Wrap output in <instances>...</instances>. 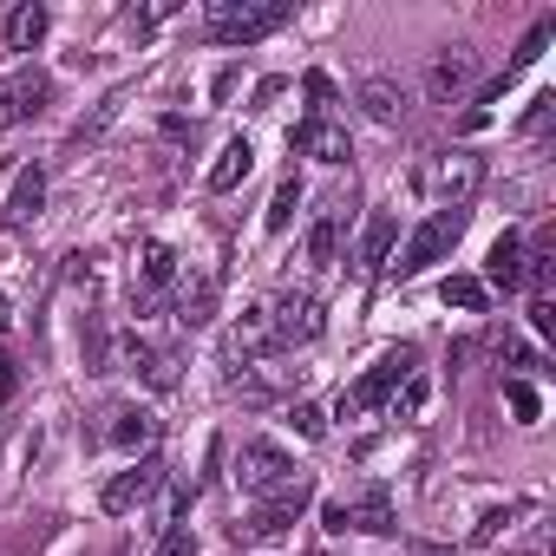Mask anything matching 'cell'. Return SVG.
I'll return each instance as SVG.
<instances>
[{
  "instance_id": "obj_1",
  "label": "cell",
  "mask_w": 556,
  "mask_h": 556,
  "mask_svg": "<svg viewBox=\"0 0 556 556\" xmlns=\"http://www.w3.org/2000/svg\"><path fill=\"white\" fill-rule=\"evenodd\" d=\"M413 184H419V197L432 210H465L478 197V184H484V157L478 151H432Z\"/></svg>"
},
{
  "instance_id": "obj_2",
  "label": "cell",
  "mask_w": 556,
  "mask_h": 556,
  "mask_svg": "<svg viewBox=\"0 0 556 556\" xmlns=\"http://www.w3.org/2000/svg\"><path fill=\"white\" fill-rule=\"evenodd\" d=\"M282 21H289V0H210V8H203V27H210V40H223V47L268 40Z\"/></svg>"
},
{
  "instance_id": "obj_3",
  "label": "cell",
  "mask_w": 556,
  "mask_h": 556,
  "mask_svg": "<svg viewBox=\"0 0 556 556\" xmlns=\"http://www.w3.org/2000/svg\"><path fill=\"white\" fill-rule=\"evenodd\" d=\"M302 478V465L275 445V439H242V452H236V484L249 491V497H275V491H289Z\"/></svg>"
},
{
  "instance_id": "obj_4",
  "label": "cell",
  "mask_w": 556,
  "mask_h": 556,
  "mask_svg": "<svg viewBox=\"0 0 556 556\" xmlns=\"http://www.w3.org/2000/svg\"><path fill=\"white\" fill-rule=\"evenodd\" d=\"M458 236H465V210H432V216L406 236V249H400L393 275H400V282H406V275H426L432 262H445V255L458 249Z\"/></svg>"
},
{
  "instance_id": "obj_5",
  "label": "cell",
  "mask_w": 556,
  "mask_h": 556,
  "mask_svg": "<svg viewBox=\"0 0 556 556\" xmlns=\"http://www.w3.org/2000/svg\"><path fill=\"white\" fill-rule=\"evenodd\" d=\"M419 374V348H387L361 380H354V393H341V413H367V406H387L406 380Z\"/></svg>"
},
{
  "instance_id": "obj_6",
  "label": "cell",
  "mask_w": 556,
  "mask_h": 556,
  "mask_svg": "<svg viewBox=\"0 0 556 556\" xmlns=\"http://www.w3.org/2000/svg\"><path fill=\"white\" fill-rule=\"evenodd\" d=\"M262 308H268L275 348H308V341H321V328H328L321 295H308V289H282L275 302H262Z\"/></svg>"
},
{
  "instance_id": "obj_7",
  "label": "cell",
  "mask_w": 556,
  "mask_h": 556,
  "mask_svg": "<svg viewBox=\"0 0 556 556\" xmlns=\"http://www.w3.org/2000/svg\"><path fill=\"white\" fill-rule=\"evenodd\" d=\"M308 497H315V484H308V471H302L289 491L262 497V504H255V517H249V523H236V536H242V543H275V536H289V523L308 510Z\"/></svg>"
},
{
  "instance_id": "obj_8",
  "label": "cell",
  "mask_w": 556,
  "mask_h": 556,
  "mask_svg": "<svg viewBox=\"0 0 556 556\" xmlns=\"http://www.w3.org/2000/svg\"><path fill=\"white\" fill-rule=\"evenodd\" d=\"M157 484H164V458H157V452H144V458H131V465L99 491V504H105L112 517H131L138 504H151V491H157Z\"/></svg>"
},
{
  "instance_id": "obj_9",
  "label": "cell",
  "mask_w": 556,
  "mask_h": 556,
  "mask_svg": "<svg viewBox=\"0 0 556 556\" xmlns=\"http://www.w3.org/2000/svg\"><path fill=\"white\" fill-rule=\"evenodd\" d=\"M262 354H275V328H268V308H242L223 334V361L229 367H255Z\"/></svg>"
},
{
  "instance_id": "obj_10",
  "label": "cell",
  "mask_w": 556,
  "mask_h": 556,
  "mask_svg": "<svg viewBox=\"0 0 556 556\" xmlns=\"http://www.w3.org/2000/svg\"><path fill=\"white\" fill-rule=\"evenodd\" d=\"M478 86V53L471 47H445V53H432V66H426V92L432 99H465Z\"/></svg>"
},
{
  "instance_id": "obj_11",
  "label": "cell",
  "mask_w": 556,
  "mask_h": 556,
  "mask_svg": "<svg viewBox=\"0 0 556 556\" xmlns=\"http://www.w3.org/2000/svg\"><path fill=\"white\" fill-rule=\"evenodd\" d=\"M289 144H295L302 157H315V164H348V157H354V138H348V125H334V118H302Z\"/></svg>"
},
{
  "instance_id": "obj_12",
  "label": "cell",
  "mask_w": 556,
  "mask_h": 556,
  "mask_svg": "<svg viewBox=\"0 0 556 556\" xmlns=\"http://www.w3.org/2000/svg\"><path fill=\"white\" fill-rule=\"evenodd\" d=\"M47 99H53V79H40V73L8 79V86H0V131H8V125H27V118H40V112H47Z\"/></svg>"
},
{
  "instance_id": "obj_13",
  "label": "cell",
  "mask_w": 556,
  "mask_h": 556,
  "mask_svg": "<svg viewBox=\"0 0 556 556\" xmlns=\"http://www.w3.org/2000/svg\"><path fill=\"white\" fill-rule=\"evenodd\" d=\"M393 249H400V216H393V210H374L367 229H361L354 268H361V275H380V268H393Z\"/></svg>"
},
{
  "instance_id": "obj_14",
  "label": "cell",
  "mask_w": 556,
  "mask_h": 556,
  "mask_svg": "<svg viewBox=\"0 0 556 556\" xmlns=\"http://www.w3.org/2000/svg\"><path fill=\"white\" fill-rule=\"evenodd\" d=\"M478 282H484V295H491V289H497V295H517V289H523V236H510V229H504V236L491 242Z\"/></svg>"
},
{
  "instance_id": "obj_15",
  "label": "cell",
  "mask_w": 556,
  "mask_h": 556,
  "mask_svg": "<svg viewBox=\"0 0 556 556\" xmlns=\"http://www.w3.org/2000/svg\"><path fill=\"white\" fill-rule=\"evenodd\" d=\"M40 210H47V170H40V164H27V170L14 177L8 203H0V223H8V229H27Z\"/></svg>"
},
{
  "instance_id": "obj_16",
  "label": "cell",
  "mask_w": 556,
  "mask_h": 556,
  "mask_svg": "<svg viewBox=\"0 0 556 556\" xmlns=\"http://www.w3.org/2000/svg\"><path fill=\"white\" fill-rule=\"evenodd\" d=\"M177 275H184V255H177L170 242L144 236V242H138V282H144V295H164V289H177Z\"/></svg>"
},
{
  "instance_id": "obj_17",
  "label": "cell",
  "mask_w": 556,
  "mask_h": 556,
  "mask_svg": "<svg viewBox=\"0 0 556 556\" xmlns=\"http://www.w3.org/2000/svg\"><path fill=\"white\" fill-rule=\"evenodd\" d=\"M361 112L374 118V125H406V112H413V92L400 86V79H361Z\"/></svg>"
},
{
  "instance_id": "obj_18",
  "label": "cell",
  "mask_w": 556,
  "mask_h": 556,
  "mask_svg": "<svg viewBox=\"0 0 556 556\" xmlns=\"http://www.w3.org/2000/svg\"><path fill=\"white\" fill-rule=\"evenodd\" d=\"M105 439H112L118 452L144 458V452H151V439H157V419H151L144 406H112V426H105Z\"/></svg>"
},
{
  "instance_id": "obj_19",
  "label": "cell",
  "mask_w": 556,
  "mask_h": 556,
  "mask_svg": "<svg viewBox=\"0 0 556 556\" xmlns=\"http://www.w3.org/2000/svg\"><path fill=\"white\" fill-rule=\"evenodd\" d=\"M249 170H255V144H249V138H229V144L216 151V164H210V177H203V184H210L216 197H229Z\"/></svg>"
},
{
  "instance_id": "obj_20",
  "label": "cell",
  "mask_w": 556,
  "mask_h": 556,
  "mask_svg": "<svg viewBox=\"0 0 556 556\" xmlns=\"http://www.w3.org/2000/svg\"><path fill=\"white\" fill-rule=\"evenodd\" d=\"M47 34H53V14L40 8V0H21V8L8 14V53H34Z\"/></svg>"
},
{
  "instance_id": "obj_21",
  "label": "cell",
  "mask_w": 556,
  "mask_h": 556,
  "mask_svg": "<svg viewBox=\"0 0 556 556\" xmlns=\"http://www.w3.org/2000/svg\"><path fill=\"white\" fill-rule=\"evenodd\" d=\"M341 203H328V210H315V223H308V262L315 268H334L341 262Z\"/></svg>"
},
{
  "instance_id": "obj_22",
  "label": "cell",
  "mask_w": 556,
  "mask_h": 556,
  "mask_svg": "<svg viewBox=\"0 0 556 556\" xmlns=\"http://www.w3.org/2000/svg\"><path fill=\"white\" fill-rule=\"evenodd\" d=\"M348 517H354V530H367V536H387V530H400V523H393V497H387L380 484H367V491L348 504Z\"/></svg>"
},
{
  "instance_id": "obj_23",
  "label": "cell",
  "mask_w": 556,
  "mask_h": 556,
  "mask_svg": "<svg viewBox=\"0 0 556 556\" xmlns=\"http://www.w3.org/2000/svg\"><path fill=\"white\" fill-rule=\"evenodd\" d=\"M295 203H302V177L289 170L282 184H275V197H268V216H262V229H268V236H282V229L295 223Z\"/></svg>"
},
{
  "instance_id": "obj_24",
  "label": "cell",
  "mask_w": 556,
  "mask_h": 556,
  "mask_svg": "<svg viewBox=\"0 0 556 556\" xmlns=\"http://www.w3.org/2000/svg\"><path fill=\"white\" fill-rule=\"evenodd\" d=\"M439 302H445V308H458V315H478V308H484V282H478V275H445Z\"/></svg>"
},
{
  "instance_id": "obj_25",
  "label": "cell",
  "mask_w": 556,
  "mask_h": 556,
  "mask_svg": "<svg viewBox=\"0 0 556 556\" xmlns=\"http://www.w3.org/2000/svg\"><path fill=\"white\" fill-rule=\"evenodd\" d=\"M426 400H432V380H426V374H413L387 406H393V419H406V426H413V419H426Z\"/></svg>"
},
{
  "instance_id": "obj_26",
  "label": "cell",
  "mask_w": 556,
  "mask_h": 556,
  "mask_svg": "<svg viewBox=\"0 0 556 556\" xmlns=\"http://www.w3.org/2000/svg\"><path fill=\"white\" fill-rule=\"evenodd\" d=\"M210 308H216V282L203 275L197 289H184V302H177V321H184V328H203V321H210Z\"/></svg>"
},
{
  "instance_id": "obj_27",
  "label": "cell",
  "mask_w": 556,
  "mask_h": 556,
  "mask_svg": "<svg viewBox=\"0 0 556 556\" xmlns=\"http://www.w3.org/2000/svg\"><path fill=\"white\" fill-rule=\"evenodd\" d=\"M549 34H556V21H536V27L523 34V47H517V60H510V73H504V79H517L523 66H536V60H543V47H549Z\"/></svg>"
},
{
  "instance_id": "obj_28",
  "label": "cell",
  "mask_w": 556,
  "mask_h": 556,
  "mask_svg": "<svg viewBox=\"0 0 556 556\" xmlns=\"http://www.w3.org/2000/svg\"><path fill=\"white\" fill-rule=\"evenodd\" d=\"M151 556H197V530L190 523H164V536H157Z\"/></svg>"
},
{
  "instance_id": "obj_29",
  "label": "cell",
  "mask_w": 556,
  "mask_h": 556,
  "mask_svg": "<svg viewBox=\"0 0 556 556\" xmlns=\"http://www.w3.org/2000/svg\"><path fill=\"white\" fill-rule=\"evenodd\" d=\"M118 112H125V92H112V99H105V105H99V112H92V118H86V125L73 131V144H86V138H99V131H105V125H112Z\"/></svg>"
},
{
  "instance_id": "obj_30",
  "label": "cell",
  "mask_w": 556,
  "mask_h": 556,
  "mask_svg": "<svg viewBox=\"0 0 556 556\" xmlns=\"http://www.w3.org/2000/svg\"><path fill=\"white\" fill-rule=\"evenodd\" d=\"M289 419H295V432H302V439H328V413H321L315 400H302V406H289Z\"/></svg>"
},
{
  "instance_id": "obj_31",
  "label": "cell",
  "mask_w": 556,
  "mask_h": 556,
  "mask_svg": "<svg viewBox=\"0 0 556 556\" xmlns=\"http://www.w3.org/2000/svg\"><path fill=\"white\" fill-rule=\"evenodd\" d=\"M504 400H510V413H517L523 426L536 419V387H530V380H504Z\"/></svg>"
},
{
  "instance_id": "obj_32",
  "label": "cell",
  "mask_w": 556,
  "mask_h": 556,
  "mask_svg": "<svg viewBox=\"0 0 556 556\" xmlns=\"http://www.w3.org/2000/svg\"><path fill=\"white\" fill-rule=\"evenodd\" d=\"M497 361H510V367H523V374H543V361H536L517 334H504V341H497Z\"/></svg>"
},
{
  "instance_id": "obj_33",
  "label": "cell",
  "mask_w": 556,
  "mask_h": 556,
  "mask_svg": "<svg viewBox=\"0 0 556 556\" xmlns=\"http://www.w3.org/2000/svg\"><path fill=\"white\" fill-rule=\"evenodd\" d=\"M321 530H328V536H348V530H354V517H348V504H341V497H328V504H321Z\"/></svg>"
},
{
  "instance_id": "obj_34",
  "label": "cell",
  "mask_w": 556,
  "mask_h": 556,
  "mask_svg": "<svg viewBox=\"0 0 556 556\" xmlns=\"http://www.w3.org/2000/svg\"><path fill=\"white\" fill-rule=\"evenodd\" d=\"M549 112H556V92H536V99H530V112H523V131H543V125H549Z\"/></svg>"
},
{
  "instance_id": "obj_35",
  "label": "cell",
  "mask_w": 556,
  "mask_h": 556,
  "mask_svg": "<svg viewBox=\"0 0 556 556\" xmlns=\"http://www.w3.org/2000/svg\"><path fill=\"white\" fill-rule=\"evenodd\" d=\"M14 387H21V374H14V361L0 354V400H14Z\"/></svg>"
},
{
  "instance_id": "obj_36",
  "label": "cell",
  "mask_w": 556,
  "mask_h": 556,
  "mask_svg": "<svg viewBox=\"0 0 556 556\" xmlns=\"http://www.w3.org/2000/svg\"><path fill=\"white\" fill-rule=\"evenodd\" d=\"M497 523H510V510H491V517L478 523V543H491V536H497Z\"/></svg>"
},
{
  "instance_id": "obj_37",
  "label": "cell",
  "mask_w": 556,
  "mask_h": 556,
  "mask_svg": "<svg viewBox=\"0 0 556 556\" xmlns=\"http://www.w3.org/2000/svg\"><path fill=\"white\" fill-rule=\"evenodd\" d=\"M8 321H14V308H8V295H0V334H8Z\"/></svg>"
}]
</instances>
